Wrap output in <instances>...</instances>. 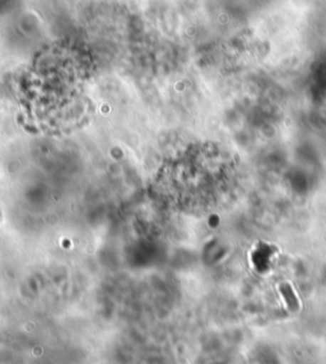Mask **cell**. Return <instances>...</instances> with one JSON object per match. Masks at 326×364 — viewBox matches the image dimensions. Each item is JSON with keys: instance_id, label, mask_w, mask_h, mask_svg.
<instances>
[{"instance_id": "cell-1", "label": "cell", "mask_w": 326, "mask_h": 364, "mask_svg": "<svg viewBox=\"0 0 326 364\" xmlns=\"http://www.w3.org/2000/svg\"><path fill=\"white\" fill-rule=\"evenodd\" d=\"M280 291L283 294L285 304H288L290 310L296 311L298 309V304H297L296 296H295V293L292 291V288L288 284H283V286L280 287Z\"/></svg>"}, {"instance_id": "cell-2", "label": "cell", "mask_w": 326, "mask_h": 364, "mask_svg": "<svg viewBox=\"0 0 326 364\" xmlns=\"http://www.w3.org/2000/svg\"><path fill=\"white\" fill-rule=\"evenodd\" d=\"M0 220H1V215H0Z\"/></svg>"}]
</instances>
